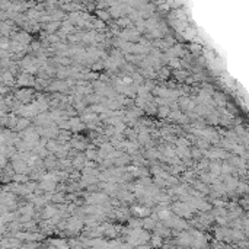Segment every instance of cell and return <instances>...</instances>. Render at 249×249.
<instances>
[{
    "label": "cell",
    "instance_id": "30bf717a",
    "mask_svg": "<svg viewBox=\"0 0 249 249\" xmlns=\"http://www.w3.org/2000/svg\"><path fill=\"white\" fill-rule=\"evenodd\" d=\"M137 249H149V246H146V245H140Z\"/></svg>",
    "mask_w": 249,
    "mask_h": 249
},
{
    "label": "cell",
    "instance_id": "277c9868",
    "mask_svg": "<svg viewBox=\"0 0 249 249\" xmlns=\"http://www.w3.org/2000/svg\"><path fill=\"white\" fill-rule=\"evenodd\" d=\"M55 214V210L53 208V207H47L44 211V217H51V216H54Z\"/></svg>",
    "mask_w": 249,
    "mask_h": 249
},
{
    "label": "cell",
    "instance_id": "52a82bcc",
    "mask_svg": "<svg viewBox=\"0 0 249 249\" xmlns=\"http://www.w3.org/2000/svg\"><path fill=\"white\" fill-rule=\"evenodd\" d=\"M28 124H29V122H28V120H21L18 122V127H19V128H22V127H26Z\"/></svg>",
    "mask_w": 249,
    "mask_h": 249
},
{
    "label": "cell",
    "instance_id": "7a4b0ae2",
    "mask_svg": "<svg viewBox=\"0 0 249 249\" xmlns=\"http://www.w3.org/2000/svg\"><path fill=\"white\" fill-rule=\"evenodd\" d=\"M32 82V77L31 76H28V74H23V76H21L19 77V85H23V86H26V85H31Z\"/></svg>",
    "mask_w": 249,
    "mask_h": 249
},
{
    "label": "cell",
    "instance_id": "8992f818",
    "mask_svg": "<svg viewBox=\"0 0 249 249\" xmlns=\"http://www.w3.org/2000/svg\"><path fill=\"white\" fill-rule=\"evenodd\" d=\"M144 227H146V229H153V227H155V222H153V220H146V222H144Z\"/></svg>",
    "mask_w": 249,
    "mask_h": 249
},
{
    "label": "cell",
    "instance_id": "3957f363",
    "mask_svg": "<svg viewBox=\"0 0 249 249\" xmlns=\"http://www.w3.org/2000/svg\"><path fill=\"white\" fill-rule=\"evenodd\" d=\"M134 213L138 214V216H149L150 214V210L144 208V207H134Z\"/></svg>",
    "mask_w": 249,
    "mask_h": 249
},
{
    "label": "cell",
    "instance_id": "5b68a950",
    "mask_svg": "<svg viewBox=\"0 0 249 249\" xmlns=\"http://www.w3.org/2000/svg\"><path fill=\"white\" fill-rule=\"evenodd\" d=\"M28 96H29V92H28V90H22V92H19V93H18V98L23 99V101H26Z\"/></svg>",
    "mask_w": 249,
    "mask_h": 249
},
{
    "label": "cell",
    "instance_id": "ba28073f",
    "mask_svg": "<svg viewBox=\"0 0 249 249\" xmlns=\"http://www.w3.org/2000/svg\"><path fill=\"white\" fill-rule=\"evenodd\" d=\"M168 112H169V111H168V108H162V109H160V111H159V115H168Z\"/></svg>",
    "mask_w": 249,
    "mask_h": 249
},
{
    "label": "cell",
    "instance_id": "9c48e42d",
    "mask_svg": "<svg viewBox=\"0 0 249 249\" xmlns=\"http://www.w3.org/2000/svg\"><path fill=\"white\" fill-rule=\"evenodd\" d=\"M88 157H95V151H93V153H92V150L88 151Z\"/></svg>",
    "mask_w": 249,
    "mask_h": 249
},
{
    "label": "cell",
    "instance_id": "6da1fadb",
    "mask_svg": "<svg viewBox=\"0 0 249 249\" xmlns=\"http://www.w3.org/2000/svg\"><path fill=\"white\" fill-rule=\"evenodd\" d=\"M162 243H163L162 236H159V235L151 236V246H153V248H159V246H162Z\"/></svg>",
    "mask_w": 249,
    "mask_h": 249
}]
</instances>
